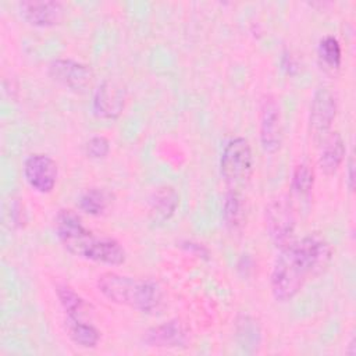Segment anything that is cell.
Returning <instances> with one entry per match:
<instances>
[{"label":"cell","instance_id":"cell-1","mask_svg":"<svg viewBox=\"0 0 356 356\" xmlns=\"http://www.w3.org/2000/svg\"><path fill=\"white\" fill-rule=\"evenodd\" d=\"M332 257L331 245L318 234L291 241L281 248L271 273V292L280 302L293 299L306 281L321 274Z\"/></svg>","mask_w":356,"mask_h":356},{"label":"cell","instance_id":"cell-2","mask_svg":"<svg viewBox=\"0 0 356 356\" xmlns=\"http://www.w3.org/2000/svg\"><path fill=\"white\" fill-rule=\"evenodd\" d=\"M54 227L58 241L75 256L108 266H120L125 261V250L118 241L93 234L72 210H60Z\"/></svg>","mask_w":356,"mask_h":356},{"label":"cell","instance_id":"cell-3","mask_svg":"<svg viewBox=\"0 0 356 356\" xmlns=\"http://www.w3.org/2000/svg\"><path fill=\"white\" fill-rule=\"evenodd\" d=\"M100 293L113 303L127 306L142 313H153L163 305L161 286L152 280H140L107 271L97 278Z\"/></svg>","mask_w":356,"mask_h":356},{"label":"cell","instance_id":"cell-4","mask_svg":"<svg viewBox=\"0 0 356 356\" xmlns=\"http://www.w3.org/2000/svg\"><path fill=\"white\" fill-rule=\"evenodd\" d=\"M220 172L229 189L241 191L253 174V156L248 139L231 138L220 156Z\"/></svg>","mask_w":356,"mask_h":356},{"label":"cell","instance_id":"cell-5","mask_svg":"<svg viewBox=\"0 0 356 356\" xmlns=\"http://www.w3.org/2000/svg\"><path fill=\"white\" fill-rule=\"evenodd\" d=\"M296 227L295 210L286 196H277L266 207V228L277 248H284L293 241Z\"/></svg>","mask_w":356,"mask_h":356},{"label":"cell","instance_id":"cell-6","mask_svg":"<svg viewBox=\"0 0 356 356\" xmlns=\"http://www.w3.org/2000/svg\"><path fill=\"white\" fill-rule=\"evenodd\" d=\"M259 132L261 146L267 153L280 150L284 138L282 114L280 103L273 95H264L260 100Z\"/></svg>","mask_w":356,"mask_h":356},{"label":"cell","instance_id":"cell-7","mask_svg":"<svg viewBox=\"0 0 356 356\" xmlns=\"http://www.w3.org/2000/svg\"><path fill=\"white\" fill-rule=\"evenodd\" d=\"M49 75L61 86L76 92H86L93 82V71L89 65L72 58H56L49 64Z\"/></svg>","mask_w":356,"mask_h":356},{"label":"cell","instance_id":"cell-8","mask_svg":"<svg viewBox=\"0 0 356 356\" xmlns=\"http://www.w3.org/2000/svg\"><path fill=\"white\" fill-rule=\"evenodd\" d=\"M57 164L44 153H32L24 161V177L28 185L40 193H49L57 182Z\"/></svg>","mask_w":356,"mask_h":356},{"label":"cell","instance_id":"cell-9","mask_svg":"<svg viewBox=\"0 0 356 356\" xmlns=\"http://www.w3.org/2000/svg\"><path fill=\"white\" fill-rule=\"evenodd\" d=\"M337 115L335 96L328 88H318L310 103V127L317 138L328 134L331 124Z\"/></svg>","mask_w":356,"mask_h":356},{"label":"cell","instance_id":"cell-10","mask_svg":"<svg viewBox=\"0 0 356 356\" xmlns=\"http://www.w3.org/2000/svg\"><path fill=\"white\" fill-rule=\"evenodd\" d=\"M125 106V89L124 86L111 79L103 81L93 96L95 113L102 118L118 117Z\"/></svg>","mask_w":356,"mask_h":356},{"label":"cell","instance_id":"cell-11","mask_svg":"<svg viewBox=\"0 0 356 356\" xmlns=\"http://www.w3.org/2000/svg\"><path fill=\"white\" fill-rule=\"evenodd\" d=\"M22 18L35 26H53L61 22L64 7L60 1L29 0L18 4Z\"/></svg>","mask_w":356,"mask_h":356},{"label":"cell","instance_id":"cell-12","mask_svg":"<svg viewBox=\"0 0 356 356\" xmlns=\"http://www.w3.org/2000/svg\"><path fill=\"white\" fill-rule=\"evenodd\" d=\"M143 342L153 348H181L188 342V331L178 318H174L149 328Z\"/></svg>","mask_w":356,"mask_h":356},{"label":"cell","instance_id":"cell-13","mask_svg":"<svg viewBox=\"0 0 356 356\" xmlns=\"http://www.w3.org/2000/svg\"><path fill=\"white\" fill-rule=\"evenodd\" d=\"M345 143L339 132H328L321 138L318 164L325 175L334 174L345 159Z\"/></svg>","mask_w":356,"mask_h":356},{"label":"cell","instance_id":"cell-14","mask_svg":"<svg viewBox=\"0 0 356 356\" xmlns=\"http://www.w3.org/2000/svg\"><path fill=\"white\" fill-rule=\"evenodd\" d=\"M65 330L71 341L81 348L89 349V348H95L99 343V339H100L99 330L89 323L82 321L81 317L67 316Z\"/></svg>","mask_w":356,"mask_h":356},{"label":"cell","instance_id":"cell-15","mask_svg":"<svg viewBox=\"0 0 356 356\" xmlns=\"http://www.w3.org/2000/svg\"><path fill=\"white\" fill-rule=\"evenodd\" d=\"M245 217H246V204L241 191L229 189L225 196L224 209H222V218H224L225 227L232 232L239 231L245 224Z\"/></svg>","mask_w":356,"mask_h":356},{"label":"cell","instance_id":"cell-16","mask_svg":"<svg viewBox=\"0 0 356 356\" xmlns=\"http://www.w3.org/2000/svg\"><path fill=\"white\" fill-rule=\"evenodd\" d=\"M179 196L172 186H160L154 191L150 200V213L156 220H168L177 210Z\"/></svg>","mask_w":356,"mask_h":356},{"label":"cell","instance_id":"cell-17","mask_svg":"<svg viewBox=\"0 0 356 356\" xmlns=\"http://www.w3.org/2000/svg\"><path fill=\"white\" fill-rule=\"evenodd\" d=\"M110 204V195L100 188H89L81 193L78 206L82 211L90 216H100Z\"/></svg>","mask_w":356,"mask_h":356},{"label":"cell","instance_id":"cell-18","mask_svg":"<svg viewBox=\"0 0 356 356\" xmlns=\"http://www.w3.org/2000/svg\"><path fill=\"white\" fill-rule=\"evenodd\" d=\"M314 185V174L313 170L306 164H298L292 171L291 178V191L292 193L302 200H309Z\"/></svg>","mask_w":356,"mask_h":356},{"label":"cell","instance_id":"cell-19","mask_svg":"<svg viewBox=\"0 0 356 356\" xmlns=\"http://www.w3.org/2000/svg\"><path fill=\"white\" fill-rule=\"evenodd\" d=\"M56 293L67 316L82 317V314L88 309V303L82 296H79L71 286L65 284H58L56 286Z\"/></svg>","mask_w":356,"mask_h":356},{"label":"cell","instance_id":"cell-20","mask_svg":"<svg viewBox=\"0 0 356 356\" xmlns=\"http://www.w3.org/2000/svg\"><path fill=\"white\" fill-rule=\"evenodd\" d=\"M318 58L330 70H338L342 60L341 44L332 35L324 36L318 43Z\"/></svg>","mask_w":356,"mask_h":356},{"label":"cell","instance_id":"cell-21","mask_svg":"<svg viewBox=\"0 0 356 356\" xmlns=\"http://www.w3.org/2000/svg\"><path fill=\"white\" fill-rule=\"evenodd\" d=\"M86 154L92 159H103L110 152V142L106 136L103 135H96L92 136L88 142H86Z\"/></svg>","mask_w":356,"mask_h":356},{"label":"cell","instance_id":"cell-22","mask_svg":"<svg viewBox=\"0 0 356 356\" xmlns=\"http://www.w3.org/2000/svg\"><path fill=\"white\" fill-rule=\"evenodd\" d=\"M353 170H355V159H353V154H350V157L348 160V188H349L350 192L355 189V174H353Z\"/></svg>","mask_w":356,"mask_h":356}]
</instances>
